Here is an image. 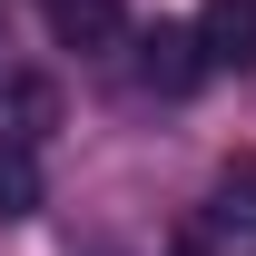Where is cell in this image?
<instances>
[{
  "label": "cell",
  "instance_id": "cell-2",
  "mask_svg": "<svg viewBox=\"0 0 256 256\" xmlns=\"http://www.w3.org/2000/svg\"><path fill=\"white\" fill-rule=\"evenodd\" d=\"M50 40L98 60V50H118L128 40V0H50Z\"/></svg>",
  "mask_w": 256,
  "mask_h": 256
},
{
  "label": "cell",
  "instance_id": "cell-4",
  "mask_svg": "<svg viewBox=\"0 0 256 256\" xmlns=\"http://www.w3.org/2000/svg\"><path fill=\"white\" fill-rule=\"evenodd\" d=\"M0 128L30 148V138H50L60 128V89L40 79V69H20V79H0Z\"/></svg>",
  "mask_w": 256,
  "mask_h": 256
},
{
  "label": "cell",
  "instance_id": "cell-5",
  "mask_svg": "<svg viewBox=\"0 0 256 256\" xmlns=\"http://www.w3.org/2000/svg\"><path fill=\"white\" fill-rule=\"evenodd\" d=\"M217 217L226 226H256V148H236V158L217 168Z\"/></svg>",
  "mask_w": 256,
  "mask_h": 256
},
{
  "label": "cell",
  "instance_id": "cell-3",
  "mask_svg": "<svg viewBox=\"0 0 256 256\" xmlns=\"http://www.w3.org/2000/svg\"><path fill=\"white\" fill-rule=\"evenodd\" d=\"M138 79H148V89H197V79H207V60H197V30H148L138 40Z\"/></svg>",
  "mask_w": 256,
  "mask_h": 256
},
{
  "label": "cell",
  "instance_id": "cell-1",
  "mask_svg": "<svg viewBox=\"0 0 256 256\" xmlns=\"http://www.w3.org/2000/svg\"><path fill=\"white\" fill-rule=\"evenodd\" d=\"M197 60L207 69H256V0H207L197 10Z\"/></svg>",
  "mask_w": 256,
  "mask_h": 256
},
{
  "label": "cell",
  "instance_id": "cell-6",
  "mask_svg": "<svg viewBox=\"0 0 256 256\" xmlns=\"http://www.w3.org/2000/svg\"><path fill=\"white\" fill-rule=\"evenodd\" d=\"M30 207H40V168H30V148L10 138V148H0V226L30 217Z\"/></svg>",
  "mask_w": 256,
  "mask_h": 256
}]
</instances>
